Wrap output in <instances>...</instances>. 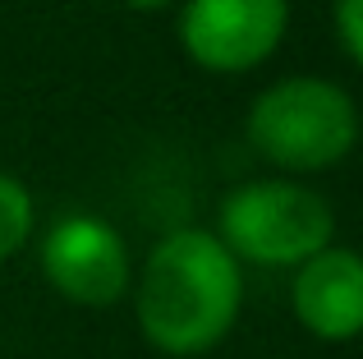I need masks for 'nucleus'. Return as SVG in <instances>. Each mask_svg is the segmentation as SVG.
<instances>
[{
	"label": "nucleus",
	"mask_w": 363,
	"mask_h": 359,
	"mask_svg": "<svg viewBox=\"0 0 363 359\" xmlns=\"http://www.w3.org/2000/svg\"><path fill=\"white\" fill-rule=\"evenodd\" d=\"M138 332L161 355H207L230 336L244 309V263L216 240V231L184 226L157 240L133 277Z\"/></svg>",
	"instance_id": "f257e3e1"
},
{
	"label": "nucleus",
	"mask_w": 363,
	"mask_h": 359,
	"mask_svg": "<svg viewBox=\"0 0 363 359\" xmlns=\"http://www.w3.org/2000/svg\"><path fill=\"white\" fill-rule=\"evenodd\" d=\"M244 134L257 157L290 175L331 171L359 143V106L340 83L290 74L253 97Z\"/></svg>",
	"instance_id": "f03ea898"
},
{
	"label": "nucleus",
	"mask_w": 363,
	"mask_h": 359,
	"mask_svg": "<svg viewBox=\"0 0 363 359\" xmlns=\"http://www.w3.org/2000/svg\"><path fill=\"white\" fill-rule=\"evenodd\" d=\"M216 240L253 267H299L336 240V212L299 180H248L225 194Z\"/></svg>",
	"instance_id": "7ed1b4c3"
},
{
	"label": "nucleus",
	"mask_w": 363,
	"mask_h": 359,
	"mask_svg": "<svg viewBox=\"0 0 363 359\" xmlns=\"http://www.w3.org/2000/svg\"><path fill=\"white\" fill-rule=\"evenodd\" d=\"M37 258H42V277L51 281L55 295L83 309H106L133 286V258L124 235L92 212L60 216L42 235Z\"/></svg>",
	"instance_id": "20e7f679"
},
{
	"label": "nucleus",
	"mask_w": 363,
	"mask_h": 359,
	"mask_svg": "<svg viewBox=\"0 0 363 359\" xmlns=\"http://www.w3.org/2000/svg\"><path fill=\"white\" fill-rule=\"evenodd\" d=\"M290 0H184L179 46L198 70L248 74L281 46Z\"/></svg>",
	"instance_id": "39448f33"
},
{
	"label": "nucleus",
	"mask_w": 363,
	"mask_h": 359,
	"mask_svg": "<svg viewBox=\"0 0 363 359\" xmlns=\"http://www.w3.org/2000/svg\"><path fill=\"white\" fill-rule=\"evenodd\" d=\"M294 318L308 336L327 346L354 341L363 327V263L350 244L331 240L313 258L294 267V290H290Z\"/></svg>",
	"instance_id": "423d86ee"
},
{
	"label": "nucleus",
	"mask_w": 363,
	"mask_h": 359,
	"mask_svg": "<svg viewBox=\"0 0 363 359\" xmlns=\"http://www.w3.org/2000/svg\"><path fill=\"white\" fill-rule=\"evenodd\" d=\"M33 235V194L23 180L0 171V263H9Z\"/></svg>",
	"instance_id": "0eeeda50"
},
{
	"label": "nucleus",
	"mask_w": 363,
	"mask_h": 359,
	"mask_svg": "<svg viewBox=\"0 0 363 359\" xmlns=\"http://www.w3.org/2000/svg\"><path fill=\"white\" fill-rule=\"evenodd\" d=\"M331 23H336V42L345 51V60L363 65V0H336Z\"/></svg>",
	"instance_id": "6e6552de"
},
{
	"label": "nucleus",
	"mask_w": 363,
	"mask_h": 359,
	"mask_svg": "<svg viewBox=\"0 0 363 359\" xmlns=\"http://www.w3.org/2000/svg\"><path fill=\"white\" fill-rule=\"evenodd\" d=\"M124 5H129V9H166L170 0H124Z\"/></svg>",
	"instance_id": "1a4fd4ad"
}]
</instances>
